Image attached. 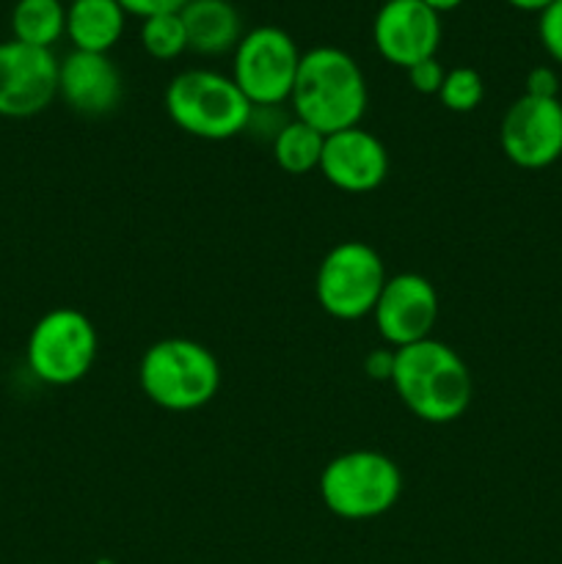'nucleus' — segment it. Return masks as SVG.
Segmentation results:
<instances>
[{"label": "nucleus", "mask_w": 562, "mask_h": 564, "mask_svg": "<svg viewBox=\"0 0 562 564\" xmlns=\"http://www.w3.org/2000/svg\"><path fill=\"white\" fill-rule=\"evenodd\" d=\"M292 116L323 135L361 124L369 105L367 77L350 53L339 47H312L301 55L290 94Z\"/></svg>", "instance_id": "obj_1"}, {"label": "nucleus", "mask_w": 562, "mask_h": 564, "mask_svg": "<svg viewBox=\"0 0 562 564\" xmlns=\"http://www.w3.org/2000/svg\"><path fill=\"white\" fill-rule=\"evenodd\" d=\"M391 386L402 405L428 424L457 422L472 405L474 383L466 361L433 336L395 350Z\"/></svg>", "instance_id": "obj_2"}, {"label": "nucleus", "mask_w": 562, "mask_h": 564, "mask_svg": "<svg viewBox=\"0 0 562 564\" xmlns=\"http://www.w3.org/2000/svg\"><path fill=\"white\" fill-rule=\"evenodd\" d=\"M138 386L152 405L191 413L209 405L220 389V364L202 341L171 336L149 347L138 364Z\"/></svg>", "instance_id": "obj_3"}, {"label": "nucleus", "mask_w": 562, "mask_h": 564, "mask_svg": "<svg viewBox=\"0 0 562 564\" xmlns=\"http://www.w3.org/2000/svg\"><path fill=\"white\" fill-rule=\"evenodd\" d=\"M165 113L182 132L202 141H229L251 124L253 105L231 75L185 69L165 86Z\"/></svg>", "instance_id": "obj_4"}, {"label": "nucleus", "mask_w": 562, "mask_h": 564, "mask_svg": "<svg viewBox=\"0 0 562 564\" xmlns=\"http://www.w3.org/2000/svg\"><path fill=\"white\" fill-rule=\"evenodd\" d=\"M402 474L389 455L353 449L336 455L320 474V499L342 521H372L400 501Z\"/></svg>", "instance_id": "obj_5"}, {"label": "nucleus", "mask_w": 562, "mask_h": 564, "mask_svg": "<svg viewBox=\"0 0 562 564\" xmlns=\"http://www.w3.org/2000/svg\"><path fill=\"white\" fill-rule=\"evenodd\" d=\"M97 358V328L72 306L42 314L28 334L25 364L44 386H75L91 372Z\"/></svg>", "instance_id": "obj_6"}, {"label": "nucleus", "mask_w": 562, "mask_h": 564, "mask_svg": "<svg viewBox=\"0 0 562 564\" xmlns=\"http://www.w3.org/2000/svg\"><path fill=\"white\" fill-rule=\"evenodd\" d=\"M386 279V264L372 246L345 240L331 248L320 262L314 295L328 317L353 323L375 312Z\"/></svg>", "instance_id": "obj_7"}, {"label": "nucleus", "mask_w": 562, "mask_h": 564, "mask_svg": "<svg viewBox=\"0 0 562 564\" xmlns=\"http://www.w3.org/2000/svg\"><path fill=\"white\" fill-rule=\"evenodd\" d=\"M301 55L284 28H251L231 53V80L253 108H279L281 102H290Z\"/></svg>", "instance_id": "obj_8"}, {"label": "nucleus", "mask_w": 562, "mask_h": 564, "mask_svg": "<svg viewBox=\"0 0 562 564\" xmlns=\"http://www.w3.org/2000/svg\"><path fill=\"white\" fill-rule=\"evenodd\" d=\"M58 64L53 50L17 39L0 42V116L31 119L44 113L58 97Z\"/></svg>", "instance_id": "obj_9"}, {"label": "nucleus", "mask_w": 562, "mask_h": 564, "mask_svg": "<svg viewBox=\"0 0 562 564\" xmlns=\"http://www.w3.org/2000/svg\"><path fill=\"white\" fill-rule=\"evenodd\" d=\"M505 158L518 169H549L562 158V102L560 99L518 97L499 124Z\"/></svg>", "instance_id": "obj_10"}, {"label": "nucleus", "mask_w": 562, "mask_h": 564, "mask_svg": "<svg viewBox=\"0 0 562 564\" xmlns=\"http://www.w3.org/2000/svg\"><path fill=\"white\" fill-rule=\"evenodd\" d=\"M372 319L380 339L391 350L417 345L433 334L439 319V292L419 273L389 275L375 303Z\"/></svg>", "instance_id": "obj_11"}, {"label": "nucleus", "mask_w": 562, "mask_h": 564, "mask_svg": "<svg viewBox=\"0 0 562 564\" xmlns=\"http://www.w3.org/2000/svg\"><path fill=\"white\" fill-rule=\"evenodd\" d=\"M441 14L422 0H386L372 20V44L378 55L400 69L435 58L441 47Z\"/></svg>", "instance_id": "obj_12"}, {"label": "nucleus", "mask_w": 562, "mask_h": 564, "mask_svg": "<svg viewBox=\"0 0 562 564\" xmlns=\"http://www.w3.org/2000/svg\"><path fill=\"white\" fill-rule=\"evenodd\" d=\"M317 171L336 191L372 193L389 176V152L378 135L358 124L325 135Z\"/></svg>", "instance_id": "obj_13"}, {"label": "nucleus", "mask_w": 562, "mask_h": 564, "mask_svg": "<svg viewBox=\"0 0 562 564\" xmlns=\"http://www.w3.org/2000/svg\"><path fill=\"white\" fill-rule=\"evenodd\" d=\"M58 97L77 116L99 119L119 108L125 80L110 55L72 50L58 64Z\"/></svg>", "instance_id": "obj_14"}, {"label": "nucleus", "mask_w": 562, "mask_h": 564, "mask_svg": "<svg viewBox=\"0 0 562 564\" xmlns=\"http://www.w3.org/2000/svg\"><path fill=\"white\" fill-rule=\"evenodd\" d=\"M187 50L204 58L235 53L242 39V17L231 0H187L180 11Z\"/></svg>", "instance_id": "obj_15"}, {"label": "nucleus", "mask_w": 562, "mask_h": 564, "mask_svg": "<svg viewBox=\"0 0 562 564\" xmlns=\"http://www.w3.org/2000/svg\"><path fill=\"white\" fill-rule=\"evenodd\" d=\"M127 28V11L119 0H69L66 6V39L72 50L102 53L119 44Z\"/></svg>", "instance_id": "obj_16"}, {"label": "nucleus", "mask_w": 562, "mask_h": 564, "mask_svg": "<svg viewBox=\"0 0 562 564\" xmlns=\"http://www.w3.org/2000/svg\"><path fill=\"white\" fill-rule=\"evenodd\" d=\"M11 33L17 42L31 47L53 50L61 36H66V3L64 0H17L11 9Z\"/></svg>", "instance_id": "obj_17"}, {"label": "nucleus", "mask_w": 562, "mask_h": 564, "mask_svg": "<svg viewBox=\"0 0 562 564\" xmlns=\"http://www.w3.org/2000/svg\"><path fill=\"white\" fill-rule=\"evenodd\" d=\"M323 143L325 135L317 132L314 127H309L306 121L295 119L281 124V130L275 132L270 149H273V160L284 174L301 176L312 174L320 169V158H323Z\"/></svg>", "instance_id": "obj_18"}, {"label": "nucleus", "mask_w": 562, "mask_h": 564, "mask_svg": "<svg viewBox=\"0 0 562 564\" xmlns=\"http://www.w3.org/2000/svg\"><path fill=\"white\" fill-rule=\"evenodd\" d=\"M138 39H141L143 53L152 55L154 61H174L187 53V33L180 14H158L141 20Z\"/></svg>", "instance_id": "obj_19"}, {"label": "nucleus", "mask_w": 562, "mask_h": 564, "mask_svg": "<svg viewBox=\"0 0 562 564\" xmlns=\"http://www.w3.org/2000/svg\"><path fill=\"white\" fill-rule=\"evenodd\" d=\"M485 97V83L479 77L477 69L472 66H455V69H446L444 86H441L439 99L446 110L452 113H472L474 108H479Z\"/></svg>", "instance_id": "obj_20"}, {"label": "nucleus", "mask_w": 562, "mask_h": 564, "mask_svg": "<svg viewBox=\"0 0 562 564\" xmlns=\"http://www.w3.org/2000/svg\"><path fill=\"white\" fill-rule=\"evenodd\" d=\"M538 36L551 61L562 66V0L551 3L538 20Z\"/></svg>", "instance_id": "obj_21"}, {"label": "nucleus", "mask_w": 562, "mask_h": 564, "mask_svg": "<svg viewBox=\"0 0 562 564\" xmlns=\"http://www.w3.org/2000/svg\"><path fill=\"white\" fill-rule=\"evenodd\" d=\"M406 72H408V83H411L413 91L428 94V97H439L441 86H444V77H446V69L441 66L439 58H424Z\"/></svg>", "instance_id": "obj_22"}, {"label": "nucleus", "mask_w": 562, "mask_h": 564, "mask_svg": "<svg viewBox=\"0 0 562 564\" xmlns=\"http://www.w3.org/2000/svg\"><path fill=\"white\" fill-rule=\"evenodd\" d=\"M127 17H138V20H149L158 14H180L187 6V0H119Z\"/></svg>", "instance_id": "obj_23"}, {"label": "nucleus", "mask_w": 562, "mask_h": 564, "mask_svg": "<svg viewBox=\"0 0 562 564\" xmlns=\"http://www.w3.org/2000/svg\"><path fill=\"white\" fill-rule=\"evenodd\" d=\"M560 94V75L551 66H534L527 75V97L556 99Z\"/></svg>", "instance_id": "obj_24"}, {"label": "nucleus", "mask_w": 562, "mask_h": 564, "mask_svg": "<svg viewBox=\"0 0 562 564\" xmlns=\"http://www.w3.org/2000/svg\"><path fill=\"white\" fill-rule=\"evenodd\" d=\"M364 369L372 380H391V369H395V350H375L369 352Z\"/></svg>", "instance_id": "obj_25"}, {"label": "nucleus", "mask_w": 562, "mask_h": 564, "mask_svg": "<svg viewBox=\"0 0 562 564\" xmlns=\"http://www.w3.org/2000/svg\"><path fill=\"white\" fill-rule=\"evenodd\" d=\"M507 3H510L512 9H518V11H529V14H543V11L549 9L551 3H556V0H507Z\"/></svg>", "instance_id": "obj_26"}, {"label": "nucleus", "mask_w": 562, "mask_h": 564, "mask_svg": "<svg viewBox=\"0 0 562 564\" xmlns=\"http://www.w3.org/2000/svg\"><path fill=\"white\" fill-rule=\"evenodd\" d=\"M428 9H433L435 14H446V11H455L463 0H422Z\"/></svg>", "instance_id": "obj_27"}]
</instances>
